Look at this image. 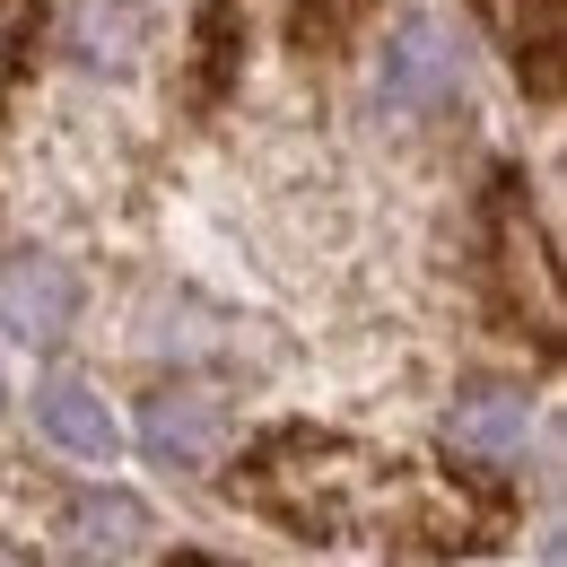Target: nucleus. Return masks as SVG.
<instances>
[{"label": "nucleus", "mask_w": 567, "mask_h": 567, "mask_svg": "<svg viewBox=\"0 0 567 567\" xmlns=\"http://www.w3.org/2000/svg\"><path fill=\"white\" fill-rule=\"evenodd\" d=\"M227 489L306 542H358V550H393V559H463L497 542V497L463 489L411 454H375V445L306 436V427L262 436Z\"/></svg>", "instance_id": "obj_1"}, {"label": "nucleus", "mask_w": 567, "mask_h": 567, "mask_svg": "<svg viewBox=\"0 0 567 567\" xmlns=\"http://www.w3.org/2000/svg\"><path fill=\"white\" fill-rule=\"evenodd\" d=\"M375 96L384 114H445L463 96V71H454V44L427 27V18H402L393 44H384V71H375Z\"/></svg>", "instance_id": "obj_2"}, {"label": "nucleus", "mask_w": 567, "mask_h": 567, "mask_svg": "<svg viewBox=\"0 0 567 567\" xmlns=\"http://www.w3.org/2000/svg\"><path fill=\"white\" fill-rule=\"evenodd\" d=\"M358 0H210V53H236L245 35H288V44H323L350 27Z\"/></svg>", "instance_id": "obj_3"}, {"label": "nucleus", "mask_w": 567, "mask_h": 567, "mask_svg": "<svg viewBox=\"0 0 567 567\" xmlns=\"http://www.w3.org/2000/svg\"><path fill=\"white\" fill-rule=\"evenodd\" d=\"M218 436H227V411H218L210 393H148L141 411V445L157 463H175V472H202L218 454Z\"/></svg>", "instance_id": "obj_4"}, {"label": "nucleus", "mask_w": 567, "mask_h": 567, "mask_svg": "<svg viewBox=\"0 0 567 567\" xmlns=\"http://www.w3.org/2000/svg\"><path fill=\"white\" fill-rule=\"evenodd\" d=\"M79 288L62 262H44V254H18V262H0V315L27 332V341H53L62 323H71Z\"/></svg>", "instance_id": "obj_5"}, {"label": "nucleus", "mask_w": 567, "mask_h": 567, "mask_svg": "<svg viewBox=\"0 0 567 567\" xmlns=\"http://www.w3.org/2000/svg\"><path fill=\"white\" fill-rule=\"evenodd\" d=\"M35 420H44V436H53L62 454H79V463H114V445H123L114 411H105L79 375H53V384L35 393Z\"/></svg>", "instance_id": "obj_6"}, {"label": "nucleus", "mask_w": 567, "mask_h": 567, "mask_svg": "<svg viewBox=\"0 0 567 567\" xmlns=\"http://www.w3.org/2000/svg\"><path fill=\"white\" fill-rule=\"evenodd\" d=\"M524 436H533V402L506 393V384H472L454 402V445L481 454V463H524Z\"/></svg>", "instance_id": "obj_7"}, {"label": "nucleus", "mask_w": 567, "mask_h": 567, "mask_svg": "<svg viewBox=\"0 0 567 567\" xmlns=\"http://www.w3.org/2000/svg\"><path fill=\"white\" fill-rule=\"evenodd\" d=\"M489 27L515 44V62H533V87H559V0H481Z\"/></svg>", "instance_id": "obj_8"}, {"label": "nucleus", "mask_w": 567, "mask_h": 567, "mask_svg": "<svg viewBox=\"0 0 567 567\" xmlns=\"http://www.w3.org/2000/svg\"><path fill=\"white\" fill-rule=\"evenodd\" d=\"M132 542H148V506L141 497H79L71 506V550L79 559H123Z\"/></svg>", "instance_id": "obj_9"}, {"label": "nucleus", "mask_w": 567, "mask_h": 567, "mask_svg": "<svg viewBox=\"0 0 567 567\" xmlns=\"http://www.w3.org/2000/svg\"><path fill=\"white\" fill-rule=\"evenodd\" d=\"M18 44H27V9L0 0V79H9V62H18Z\"/></svg>", "instance_id": "obj_10"}, {"label": "nucleus", "mask_w": 567, "mask_h": 567, "mask_svg": "<svg viewBox=\"0 0 567 567\" xmlns=\"http://www.w3.org/2000/svg\"><path fill=\"white\" fill-rule=\"evenodd\" d=\"M175 567H210V559H175Z\"/></svg>", "instance_id": "obj_11"}]
</instances>
